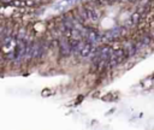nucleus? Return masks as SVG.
Instances as JSON below:
<instances>
[{
  "mask_svg": "<svg viewBox=\"0 0 154 130\" xmlns=\"http://www.w3.org/2000/svg\"><path fill=\"white\" fill-rule=\"evenodd\" d=\"M91 50H93L91 43H90V42H86V43H84V46H83V48H82V51L80 52V54H81L82 58H86V57L89 56V53L91 52Z\"/></svg>",
  "mask_w": 154,
  "mask_h": 130,
  "instance_id": "obj_1",
  "label": "nucleus"
},
{
  "mask_svg": "<svg viewBox=\"0 0 154 130\" xmlns=\"http://www.w3.org/2000/svg\"><path fill=\"white\" fill-rule=\"evenodd\" d=\"M77 10H78V12L81 14L83 18L86 19V21H89V16H88V10H87L86 5L84 4H80L77 6Z\"/></svg>",
  "mask_w": 154,
  "mask_h": 130,
  "instance_id": "obj_2",
  "label": "nucleus"
},
{
  "mask_svg": "<svg viewBox=\"0 0 154 130\" xmlns=\"http://www.w3.org/2000/svg\"><path fill=\"white\" fill-rule=\"evenodd\" d=\"M57 28H58V22L55 21V18H51L46 24V30L47 31H52V30H54Z\"/></svg>",
  "mask_w": 154,
  "mask_h": 130,
  "instance_id": "obj_3",
  "label": "nucleus"
},
{
  "mask_svg": "<svg viewBox=\"0 0 154 130\" xmlns=\"http://www.w3.org/2000/svg\"><path fill=\"white\" fill-rule=\"evenodd\" d=\"M130 19L134 22V24L137 25V24L141 22V13H140V12H137V11H135V12L130 16Z\"/></svg>",
  "mask_w": 154,
  "mask_h": 130,
  "instance_id": "obj_4",
  "label": "nucleus"
},
{
  "mask_svg": "<svg viewBox=\"0 0 154 130\" xmlns=\"http://www.w3.org/2000/svg\"><path fill=\"white\" fill-rule=\"evenodd\" d=\"M25 4H27V7H33L35 5V1L34 0H25Z\"/></svg>",
  "mask_w": 154,
  "mask_h": 130,
  "instance_id": "obj_5",
  "label": "nucleus"
},
{
  "mask_svg": "<svg viewBox=\"0 0 154 130\" xmlns=\"http://www.w3.org/2000/svg\"><path fill=\"white\" fill-rule=\"evenodd\" d=\"M47 94H48V95L51 94V90H50V89H45V90L42 92V95H43V96H47Z\"/></svg>",
  "mask_w": 154,
  "mask_h": 130,
  "instance_id": "obj_6",
  "label": "nucleus"
},
{
  "mask_svg": "<svg viewBox=\"0 0 154 130\" xmlns=\"http://www.w3.org/2000/svg\"><path fill=\"white\" fill-rule=\"evenodd\" d=\"M0 1H1L3 4H12L13 0H0Z\"/></svg>",
  "mask_w": 154,
  "mask_h": 130,
  "instance_id": "obj_7",
  "label": "nucleus"
},
{
  "mask_svg": "<svg viewBox=\"0 0 154 130\" xmlns=\"http://www.w3.org/2000/svg\"><path fill=\"white\" fill-rule=\"evenodd\" d=\"M119 3L120 4H127V3H129V0H119Z\"/></svg>",
  "mask_w": 154,
  "mask_h": 130,
  "instance_id": "obj_8",
  "label": "nucleus"
},
{
  "mask_svg": "<svg viewBox=\"0 0 154 130\" xmlns=\"http://www.w3.org/2000/svg\"><path fill=\"white\" fill-rule=\"evenodd\" d=\"M41 4H46V3H50V0H40Z\"/></svg>",
  "mask_w": 154,
  "mask_h": 130,
  "instance_id": "obj_9",
  "label": "nucleus"
},
{
  "mask_svg": "<svg viewBox=\"0 0 154 130\" xmlns=\"http://www.w3.org/2000/svg\"><path fill=\"white\" fill-rule=\"evenodd\" d=\"M136 1H138V0H129V3H130V4H135Z\"/></svg>",
  "mask_w": 154,
  "mask_h": 130,
  "instance_id": "obj_10",
  "label": "nucleus"
}]
</instances>
